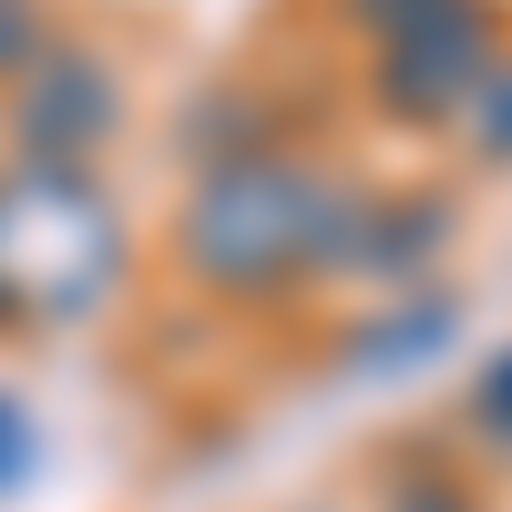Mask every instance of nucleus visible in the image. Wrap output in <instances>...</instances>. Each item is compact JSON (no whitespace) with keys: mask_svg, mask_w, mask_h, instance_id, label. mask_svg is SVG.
I'll list each match as a JSON object with an SVG mask.
<instances>
[{"mask_svg":"<svg viewBox=\"0 0 512 512\" xmlns=\"http://www.w3.org/2000/svg\"><path fill=\"white\" fill-rule=\"evenodd\" d=\"M359 226L369 205L308 175V164L226 154L185 205V267L216 287H277L297 267H359Z\"/></svg>","mask_w":512,"mask_h":512,"instance_id":"1","label":"nucleus"},{"mask_svg":"<svg viewBox=\"0 0 512 512\" xmlns=\"http://www.w3.org/2000/svg\"><path fill=\"white\" fill-rule=\"evenodd\" d=\"M482 82H492V21L482 11L431 21V31H410V41H379V113H400V123L472 113Z\"/></svg>","mask_w":512,"mask_h":512,"instance_id":"2","label":"nucleus"},{"mask_svg":"<svg viewBox=\"0 0 512 512\" xmlns=\"http://www.w3.org/2000/svg\"><path fill=\"white\" fill-rule=\"evenodd\" d=\"M21 154L31 164H82L103 134H113V72L103 62H82V52H52V62H31L21 72Z\"/></svg>","mask_w":512,"mask_h":512,"instance_id":"3","label":"nucleus"},{"mask_svg":"<svg viewBox=\"0 0 512 512\" xmlns=\"http://www.w3.org/2000/svg\"><path fill=\"white\" fill-rule=\"evenodd\" d=\"M441 236H451L441 205H400V216L359 226V277H410L420 256H441Z\"/></svg>","mask_w":512,"mask_h":512,"instance_id":"4","label":"nucleus"},{"mask_svg":"<svg viewBox=\"0 0 512 512\" xmlns=\"http://www.w3.org/2000/svg\"><path fill=\"white\" fill-rule=\"evenodd\" d=\"M441 338H451V308L431 297V308H400V328H369V338H359V359L379 369V359H410V349H441Z\"/></svg>","mask_w":512,"mask_h":512,"instance_id":"5","label":"nucleus"},{"mask_svg":"<svg viewBox=\"0 0 512 512\" xmlns=\"http://www.w3.org/2000/svg\"><path fill=\"white\" fill-rule=\"evenodd\" d=\"M461 11H482V0H359V21L379 41H410V31H431V21H461Z\"/></svg>","mask_w":512,"mask_h":512,"instance_id":"6","label":"nucleus"},{"mask_svg":"<svg viewBox=\"0 0 512 512\" xmlns=\"http://www.w3.org/2000/svg\"><path fill=\"white\" fill-rule=\"evenodd\" d=\"M472 144L492 154V164H512V72L492 62V82L472 93Z\"/></svg>","mask_w":512,"mask_h":512,"instance_id":"7","label":"nucleus"},{"mask_svg":"<svg viewBox=\"0 0 512 512\" xmlns=\"http://www.w3.org/2000/svg\"><path fill=\"white\" fill-rule=\"evenodd\" d=\"M482 431H492V441H512V359H492V369H482Z\"/></svg>","mask_w":512,"mask_h":512,"instance_id":"8","label":"nucleus"},{"mask_svg":"<svg viewBox=\"0 0 512 512\" xmlns=\"http://www.w3.org/2000/svg\"><path fill=\"white\" fill-rule=\"evenodd\" d=\"M31 41H41L31 11H21V0H0V72H21V62H31Z\"/></svg>","mask_w":512,"mask_h":512,"instance_id":"9","label":"nucleus"},{"mask_svg":"<svg viewBox=\"0 0 512 512\" xmlns=\"http://www.w3.org/2000/svg\"><path fill=\"white\" fill-rule=\"evenodd\" d=\"M21 461H31V431H21V410L0 400V482H21Z\"/></svg>","mask_w":512,"mask_h":512,"instance_id":"10","label":"nucleus"},{"mask_svg":"<svg viewBox=\"0 0 512 512\" xmlns=\"http://www.w3.org/2000/svg\"><path fill=\"white\" fill-rule=\"evenodd\" d=\"M390 512H472V502H461L451 482H431V492H420V482H410V492H390Z\"/></svg>","mask_w":512,"mask_h":512,"instance_id":"11","label":"nucleus"}]
</instances>
